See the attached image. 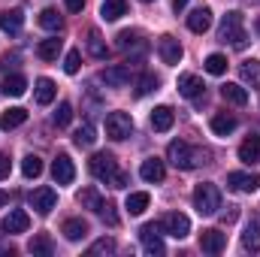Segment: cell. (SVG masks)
I'll use <instances>...</instances> for the list:
<instances>
[{"label": "cell", "instance_id": "obj_34", "mask_svg": "<svg viewBox=\"0 0 260 257\" xmlns=\"http://www.w3.org/2000/svg\"><path fill=\"white\" fill-rule=\"evenodd\" d=\"M21 173H24V179H37V176L43 173V157L27 154V157L21 160Z\"/></svg>", "mask_w": 260, "mask_h": 257}, {"label": "cell", "instance_id": "obj_12", "mask_svg": "<svg viewBox=\"0 0 260 257\" xmlns=\"http://www.w3.org/2000/svg\"><path fill=\"white\" fill-rule=\"evenodd\" d=\"M52 176H55L58 185H73V179H76V167H73L70 154H58V157H55V164H52Z\"/></svg>", "mask_w": 260, "mask_h": 257}, {"label": "cell", "instance_id": "obj_41", "mask_svg": "<svg viewBox=\"0 0 260 257\" xmlns=\"http://www.w3.org/2000/svg\"><path fill=\"white\" fill-rule=\"evenodd\" d=\"M79 67H82V55H79V49H70L64 58V70L70 73V76H76L79 73Z\"/></svg>", "mask_w": 260, "mask_h": 257}, {"label": "cell", "instance_id": "obj_16", "mask_svg": "<svg viewBox=\"0 0 260 257\" xmlns=\"http://www.w3.org/2000/svg\"><path fill=\"white\" fill-rule=\"evenodd\" d=\"M179 94L188 97V100L200 97V94H203V79L194 76V73H182V76H179Z\"/></svg>", "mask_w": 260, "mask_h": 257}, {"label": "cell", "instance_id": "obj_26", "mask_svg": "<svg viewBox=\"0 0 260 257\" xmlns=\"http://www.w3.org/2000/svg\"><path fill=\"white\" fill-rule=\"evenodd\" d=\"M100 15H103L106 21H118L121 15H127V0H103Z\"/></svg>", "mask_w": 260, "mask_h": 257}, {"label": "cell", "instance_id": "obj_48", "mask_svg": "<svg viewBox=\"0 0 260 257\" xmlns=\"http://www.w3.org/2000/svg\"><path fill=\"white\" fill-rule=\"evenodd\" d=\"M185 6H188V0H173V9H176V12H182Z\"/></svg>", "mask_w": 260, "mask_h": 257}, {"label": "cell", "instance_id": "obj_39", "mask_svg": "<svg viewBox=\"0 0 260 257\" xmlns=\"http://www.w3.org/2000/svg\"><path fill=\"white\" fill-rule=\"evenodd\" d=\"M94 139H97V136H94V127H88V124H85V127H79V130H76V136H73V142H76L79 148H91V145H94Z\"/></svg>", "mask_w": 260, "mask_h": 257}, {"label": "cell", "instance_id": "obj_50", "mask_svg": "<svg viewBox=\"0 0 260 257\" xmlns=\"http://www.w3.org/2000/svg\"><path fill=\"white\" fill-rule=\"evenodd\" d=\"M142 3H151V0H142Z\"/></svg>", "mask_w": 260, "mask_h": 257}, {"label": "cell", "instance_id": "obj_3", "mask_svg": "<svg viewBox=\"0 0 260 257\" xmlns=\"http://www.w3.org/2000/svg\"><path fill=\"white\" fill-rule=\"evenodd\" d=\"M194 209L200 212V215H215V212L221 209V191H218L212 182L197 185V191H194Z\"/></svg>", "mask_w": 260, "mask_h": 257}, {"label": "cell", "instance_id": "obj_25", "mask_svg": "<svg viewBox=\"0 0 260 257\" xmlns=\"http://www.w3.org/2000/svg\"><path fill=\"white\" fill-rule=\"evenodd\" d=\"M61 233H64L70 242H79V239H85V236H88V224H85L82 218H67L64 227H61Z\"/></svg>", "mask_w": 260, "mask_h": 257}, {"label": "cell", "instance_id": "obj_20", "mask_svg": "<svg viewBox=\"0 0 260 257\" xmlns=\"http://www.w3.org/2000/svg\"><path fill=\"white\" fill-rule=\"evenodd\" d=\"M24 121H27V109L12 106V109H6V112L0 115V130H15V127H21Z\"/></svg>", "mask_w": 260, "mask_h": 257}, {"label": "cell", "instance_id": "obj_17", "mask_svg": "<svg viewBox=\"0 0 260 257\" xmlns=\"http://www.w3.org/2000/svg\"><path fill=\"white\" fill-rule=\"evenodd\" d=\"M21 24H24V12H21V9H0V30L18 34Z\"/></svg>", "mask_w": 260, "mask_h": 257}, {"label": "cell", "instance_id": "obj_45", "mask_svg": "<svg viewBox=\"0 0 260 257\" xmlns=\"http://www.w3.org/2000/svg\"><path fill=\"white\" fill-rule=\"evenodd\" d=\"M9 170H12V164H9V157L0 151V179H6V176H9Z\"/></svg>", "mask_w": 260, "mask_h": 257}, {"label": "cell", "instance_id": "obj_18", "mask_svg": "<svg viewBox=\"0 0 260 257\" xmlns=\"http://www.w3.org/2000/svg\"><path fill=\"white\" fill-rule=\"evenodd\" d=\"M188 27H191L194 34H206V30L212 27V9H209V6L194 9V12L188 15Z\"/></svg>", "mask_w": 260, "mask_h": 257}, {"label": "cell", "instance_id": "obj_8", "mask_svg": "<svg viewBox=\"0 0 260 257\" xmlns=\"http://www.w3.org/2000/svg\"><path fill=\"white\" fill-rule=\"evenodd\" d=\"M160 233V227L157 224H145L142 230H139V239H142V248H145V254H164L167 248H164V239L157 236Z\"/></svg>", "mask_w": 260, "mask_h": 257}, {"label": "cell", "instance_id": "obj_37", "mask_svg": "<svg viewBox=\"0 0 260 257\" xmlns=\"http://www.w3.org/2000/svg\"><path fill=\"white\" fill-rule=\"evenodd\" d=\"M79 203H82V206H88V209H94V212H100V209H103V197L94 191V188H85V191L79 194Z\"/></svg>", "mask_w": 260, "mask_h": 257}, {"label": "cell", "instance_id": "obj_29", "mask_svg": "<svg viewBox=\"0 0 260 257\" xmlns=\"http://www.w3.org/2000/svg\"><path fill=\"white\" fill-rule=\"evenodd\" d=\"M37 55H40L43 61H58V55H61V40H58V37L43 40V43L37 46Z\"/></svg>", "mask_w": 260, "mask_h": 257}, {"label": "cell", "instance_id": "obj_2", "mask_svg": "<svg viewBox=\"0 0 260 257\" xmlns=\"http://www.w3.org/2000/svg\"><path fill=\"white\" fill-rule=\"evenodd\" d=\"M218 37H221V43H230V46H236V49H242L245 46V30H242V12H227L224 15V21H221V27H218Z\"/></svg>", "mask_w": 260, "mask_h": 257}, {"label": "cell", "instance_id": "obj_22", "mask_svg": "<svg viewBox=\"0 0 260 257\" xmlns=\"http://www.w3.org/2000/svg\"><path fill=\"white\" fill-rule=\"evenodd\" d=\"M55 94H58V88H55L52 79H37V85H34V97H37L40 106H49V103L55 100Z\"/></svg>", "mask_w": 260, "mask_h": 257}, {"label": "cell", "instance_id": "obj_19", "mask_svg": "<svg viewBox=\"0 0 260 257\" xmlns=\"http://www.w3.org/2000/svg\"><path fill=\"white\" fill-rule=\"evenodd\" d=\"M239 160H242V164H248V167L260 160V136H257V133H251V136L239 145Z\"/></svg>", "mask_w": 260, "mask_h": 257}, {"label": "cell", "instance_id": "obj_30", "mask_svg": "<svg viewBox=\"0 0 260 257\" xmlns=\"http://www.w3.org/2000/svg\"><path fill=\"white\" fill-rule=\"evenodd\" d=\"M27 91V79L24 76H6L3 79V94L6 97H21Z\"/></svg>", "mask_w": 260, "mask_h": 257}, {"label": "cell", "instance_id": "obj_47", "mask_svg": "<svg viewBox=\"0 0 260 257\" xmlns=\"http://www.w3.org/2000/svg\"><path fill=\"white\" fill-rule=\"evenodd\" d=\"M64 3L70 12H82V6H85V0H64Z\"/></svg>", "mask_w": 260, "mask_h": 257}, {"label": "cell", "instance_id": "obj_28", "mask_svg": "<svg viewBox=\"0 0 260 257\" xmlns=\"http://www.w3.org/2000/svg\"><path fill=\"white\" fill-rule=\"evenodd\" d=\"M85 43H88V52H91L94 58H100V61H103V58L109 55V49H106V43H103V37H100V30H97V27H91V30H88V40H85Z\"/></svg>", "mask_w": 260, "mask_h": 257}, {"label": "cell", "instance_id": "obj_31", "mask_svg": "<svg viewBox=\"0 0 260 257\" xmlns=\"http://www.w3.org/2000/svg\"><path fill=\"white\" fill-rule=\"evenodd\" d=\"M40 27H46V30L58 34V30L64 27V18L58 15V9H43V12H40Z\"/></svg>", "mask_w": 260, "mask_h": 257}, {"label": "cell", "instance_id": "obj_33", "mask_svg": "<svg viewBox=\"0 0 260 257\" xmlns=\"http://www.w3.org/2000/svg\"><path fill=\"white\" fill-rule=\"evenodd\" d=\"M157 85H160V79H157L154 73H145V76H139V82H136V97H145V94L157 91Z\"/></svg>", "mask_w": 260, "mask_h": 257}, {"label": "cell", "instance_id": "obj_23", "mask_svg": "<svg viewBox=\"0 0 260 257\" xmlns=\"http://www.w3.org/2000/svg\"><path fill=\"white\" fill-rule=\"evenodd\" d=\"M221 97H224L227 103H233V106H245V103H248V91H245L242 85H236V82L221 85Z\"/></svg>", "mask_w": 260, "mask_h": 257}, {"label": "cell", "instance_id": "obj_5", "mask_svg": "<svg viewBox=\"0 0 260 257\" xmlns=\"http://www.w3.org/2000/svg\"><path fill=\"white\" fill-rule=\"evenodd\" d=\"M157 227H160V233H167V236H173V239H185V236L191 233V221H188V215H182V212L164 215Z\"/></svg>", "mask_w": 260, "mask_h": 257}, {"label": "cell", "instance_id": "obj_4", "mask_svg": "<svg viewBox=\"0 0 260 257\" xmlns=\"http://www.w3.org/2000/svg\"><path fill=\"white\" fill-rule=\"evenodd\" d=\"M88 170H91V176L94 179H100V182H112V176L118 173V167H115V157L109 154V151H97L91 160H88Z\"/></svg>", "mask_w": 260, "mask_h": 257}, {"label": "cell", "instance_id": "obj_21", "mask_svg": "<svg viewBox=\"0 0 260 257\" xmlns=\"http://www.w3.org/2000/svg\"><path fill=\"white\" fill-rule=\"evenodd\" d=\"M173 121H176V112L170 106H157L151 112V127L157 130V133H167V130L173 127Z\"/></svg>", "mask_w": 260, "mask_h": 257}, {"label": "cell", "instance_id": "obj_6", "mask_svg": "<svg viewBox=\"0 0 260 257\" xmlns=\"http://www.w3.org/2000/svg\"><path fill=\"white\" fill-rule=\"evenodd\" d=\"M130 133H133V118L127 112H109L106 115V136L109 139L121 142V139H127Z\"/></svg>", "mask_w": 260, "mask_h": 257}, {"label": "cell", "instance_id": "obj_7", "mask_svg": "<svg viewBox=\"0 0 260 257\" xmlns=\"http://www.w3.org/2000/svg\"><path fill=\"white\" fill-rule=\"evenodd\" d=\"M157 55H160V61L164 64H170V67H176L179 61H182V43L176 40V37H160L157 40Z\"/></svg>", "mask_w": 260, "mask_h": 257}, {"label": "cell", "instance_id": "obj_10", "mask_svg": "<svg viewBox=\"0 0 260 257\" xmlns=\"http://www.w3.org/2000/svg\"><path fill=\"white\" fill-rule=\"evenodd\" d=\"M200 248L206 251V254H221L224 248H227V233H221V230H203L200 233Z\"/></svg>", "mask_w": 260, "mask_h": 257}, {"label": "cell", "instance_id": "obj_24", "mask_svg": "<svg viewBox=\"0 0 260 257\" xmlns=\"http://www.w3.org/2000/svg\"><path fill=\"white\" fill-rule=\"evenodd\" d=\"M209 127H212L215 136H230V133L236 130V118H233V115H227V112H218V115H212Z\"/></svg>", "mask_w": 260, "mask_h": 257}, {"label": "cell", "instance_id": "obj_40", "mask_svg": "<svg viewBox=\"0 0 260 257\" xmlns=\"http://www.w3.org/2000/svg\"><path fill=\"white\" fill-rule=\"evenodd\" d=\"M30 254L52 257V242H49V236H34V242H30Z\"/></svg>", "mask_w": 260, "mask_h": 257}, {"label": "cell", "instance_id": "obj_15", "mask_svg": "<svg viewBox=\"0 0 260 257\" xmlns=\"http://www.w3.org/2000/svg\"><path fill=\"white\" fill-rule=\"evenodd\" d=\"M27 227H30V215L24 209H12L9 218L3 221V230L6 233H27Z\"/></svg>", "mask_w": 260, "mask_h": 257}, {"label": "cell", "instance_id": "obj_49", "mask_svg": "<svg viewBox=\"0 0 260 257\" xmlns=\"http://www.w3.org/2000/svg\"><path fill=\"white\" fill-rule=\"evenodd\" d=\"M6 203H9V194H6V191H0V209H3Z\"/></svg>", "mask_w": 260, "mask_h": 257}, {"label": "cell", "instance_id": "obj_38", "mask_svg": "<svg viewBox=\"0 0 260 257\" xmlns=\"http://www.w3.org/2000/svg\"><path fill=\"white\" fill-rule=\"evenodd\" d=\"M115 251V239L112 236H103V239H97L91 248H88V257H97V254H112Z\"/></svg>", "mask_w": 260, "mask_h": 257}, {"label": "cell", "instance_id": "obj_32", "mask_svg": "<svg viewBox=\"0 0 260 257\" xmlns=\"http://www.w3.org/2000/svg\"><path fill=\"white\" fill-rule=\"evenodd\" d=\"M242 245H245L248 251H260V221H251V224L245 227V233H242Z\"/></svg>", "mask_w": 260, "mask_h": 257}, {"label": "cell", "instance_id": "obj_27", "mask_svg": "<svg viewBox=\"0 0 260 257\" xmlns=\"http://www.w3.org/2000/svg\"><path fill=\"white\" fill-rule=\"evenodd\" d=\"M148 203H151V197H148L145 191H133V194H127L124 209H127L130 215H142V212L148 209Z\"/></svg>", "mask_w": 260, "mask_h": 257}, {"label": "cell", "instance_id": "obj_14", "mask_svg": "<svg viewBox=\"0 0 260 257\" xmlns=\"http://www.w3.org/2000/svg\"><path fill=\"white\" fill-rule=\"evenodd\" d=\"M139 176L145 179V182H164V176H167V170H164V160L160 157H148V160H142V167H139Z\"/></svg>", "mask_w": 260, "mask_h": 257}, {"label": "cell", "instance_id": "obj_11", "mask_svg": "<svg viewBox=\"0 0 260 257\" xmlns=\"http://www.w3.org/2000/svg\"><path fill=\"white\" fill-rule=\"evenodd\" d=\"M227 185L239 194H254L260 188V176H254V173H230Z\"/></svg>", "mask_w": 260, "mask_h": 257}, {"label": "cell", "instance_id": "obj_1", "mask_svg": "<svg viewBox=\"0 0 260 257\" xmlns=\"http://www.w3.org/2000/svg\"><path fill=\"white\" fill-rule=\"evenodd\" d=\"M167 157H170V164L176 170H194V167H200V160H203V151L194 148V145H188V142H182V139H176V142H170Z\"/></svg>", "mask_w": 260, "mask_h": 257}, {"label": "cell", "instance_id": "obj_42", "mask_svg": "<svg viewBox=\"0 0 260 257\" xmlns=\"http://www.w3.org/2000/svg\"><path fill=\"white\" fill-rule=\"evenodd\" d=\"M70 121H73V106H70V103H61L58 112H55V124H58V127H67Z\"/></svg>", "mask_w": 260, "mask_h": 257}, {"label": "cell", "instance_id": "obj_35", "mask_svg": "<svg viewBox=\"0 0 260 257\" xmlns=\"http://www.w3.org/2000/svg\"><path fill=\"white\" fill-rule=\"evenodd\" d=\"M206 73H209V76H224V73H227V58H224V55H218V52H215V55H209V58H206Z\"/></svg>", "mask_w": 260, "mask_h": 257}, {"label": "cell", "instance_id": "obj_36", "mask_svg": "<svg viewBox=\"0 0 260 257\" xmlns=\"http://www.w3.org/2000/svg\"><path fill=\"white\" fill-rule=\"evenodd\" d=\"M239 73H242V82H248V85H260V64L254 61V58L239 67Z\"/></svg>", "mask_w": 260, "mask_h": 257}, {"label": "cell", "instance_id": "obj_44", "mask_svg": "<svg viewBox=\"0 0 260 257\" xmlns=\"http://www.w3.org/2000/svg\"><path fill=\"white\" fill-rule=\"evenodd\" d=\"M112 209H115V206H112V203H103V209H100V212H97V215H103V221H109V224H112V227H115V224H118V215H115V212H112Z\"/></svg>", "mask_w": 260, "mask_h": 257}, {"label": "cell", "instance_id": "obj_9", "mask_svg": "<svg viewBox=\"0 0 260 257\" xmlns=\"http://www.w3.org/2000/svg\"><path fill=\"white\" fill-rule=\"evenodd\" d=\"M55 206H58V194L52 191V188H37V191H30V209H34V212L49 215Z\"/></svg>", "mask_w": 260, "mask_h": 257}, {"label": "cell", "instance_id": "obj_43", "mask_svg": "<svg viewBox=\"0 0 260 257\" xmlns=\"http://www.w3.org/2000/svg\"><path fill=\"white\" fill-rule=\"evenodd\" d=\"M136 40H139L136 30H121V34H118V49H130V46H136Z\"/></svg>", "mask_w": 260, "mask_h": 257}, {"label": "cell", "instance_id": "obj_46", "mask_svg": "<svg viewBox=\"0 0 260 257\" xmlns=\"http://www.w3.org/2000/svg\"><path fill=\"white\" fill-rule=\"evenodd\" d=\"M109 185H112V188H127V176H124V173H115Z\"/></svg>", "mask_w": 260, "mask_h": 257}, {"label": "cell", "instance_id": "obj_13", "mask_svg": "<svg viewBox=\"0 0 260 257\" xmlns=\"http://www.w3.org/2000/svg\"><path fill=\"white\" fill-rule=\"evenodd\" d=\"M109 88H124L130 82V67H124V64H115V67H106L103 70V76H100Z\"/></svg>", "mask_w": 260, "mask_h": 257}]
</instances>
